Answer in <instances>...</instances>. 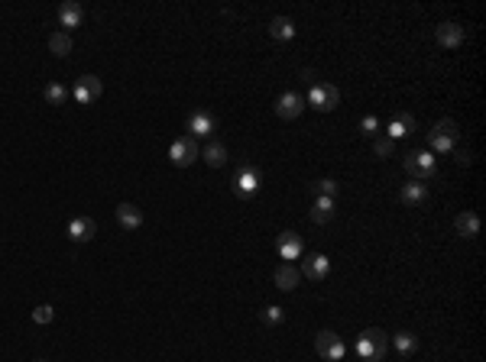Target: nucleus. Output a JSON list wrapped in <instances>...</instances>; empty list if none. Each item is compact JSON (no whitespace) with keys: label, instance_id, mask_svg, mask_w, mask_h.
<instances>
[{"label":"nucleus","instance_id":"nucleus-1","mask_svg":"<svg viewBox=\"0 0 486 362\" xmlns=\"http://www.w3.org/2000/svg\"><path fill=\"white\" fill-rule=\"evenodd\" d=\"M457 136L460 126L454 120H438L434 130H428V152L431 156H448L457 149Z\"/></svg>","mask_w":486,"mask_h":362},{"label":"nucleus","instance_id":"nucleus-2","mask_svg":"<svg viewBox=\"0 0 486 362\" xmlns=\"http://www.w3.org/2000/svg\"><path fill=\"white\" fill-rule=\"evenodd\" d=\"M386 346H389V336L379 327H370V330L356 336V356L363 362H379L386 356Z\"/></svg>","mask_w":486,"mask_h":362},{"label":"nucleus","instance_id":"nucleus-3","mask_svg":"<svg viewBox=\"0 0 486 362\" xmlns=\"http://www.w3.org/2000/svg\"><path fill=\"white\" fill-rule=\"evenodd\" d=\"M402 165H405V172H409L415 181H431V178H434V172H438V162H434V156H431L428 149L405 152Z\"/></svg>","mask_w":486,"mask_h":362},{"label":"nucleus","instance_id":"nucleus-4","mask_svg":"<svg viewBox=\"0 0 486 362\" xmlns=\"http://www.w3.org/2000/svg\"><path fill=\"white\" fill-rule=\"evenodd\" d=\"M305 101L311 104V110H321V113H331L340 104V91H337L334 84H327V81H315L311 84V91Z\"/></svg>","mask_w":486,"mask_h":362},{"label":"nucleus","instance_id":"nucleus-5","mask_svg":"<svg viewBox=\"0 0 486 362\" xmlns=\"http://www.w3.org/2000/svg\"><path fill=\"white\" fill-rule=\"evenodd\" d=\"M201 158V146H198V140H191V136H178L172 146H168V162L175 168H188L191 162H198Z\"/></svg>","mask_w":486,"mask_h":362},{"label":"nucleus","instance_id":"nucleus-6","mask_svg":"<svg viewBox=\"0 0 486 362\" xmlns=\"http://www.w3.org/2000/svg\"><path fill=\"white\" fill-rule=\"evenodd\" d=\"M260 185H262L260 168L250 165V162H243V165L237 168V175H234V191L240 197H253L256 191H260Z\"/></svg>","mask_w":486,"mask_h":362},{"label":"nucleus","instance_id":"nucleus-7","mask_svg":"<svg viewBox=\"0 0 486 362\" xmlns=\"http://www.w3.org/2000/svg\"><path fill=\"white\" fill-rule=\"evenodd\" d=\"M315 349H318V356H321V359H327V362H340V359H344V353H347L344 340H340L334 330H321V334L315 336Z\"/></svg>","mask_w":486,"mask_h":362},{"label":"nucleus","instance_id":"nucleus-8","mask_svg":"<svg viewBox=\"0 0 486 362\" xmlns=\"http://www.w3.org/2000/svg\"><path fill=\"white\" fill-rule=\"evenodd\" d=\"M72 94H75V101L81 104V107H91V104L104 94V84H101L97 74H81V78L75 81V91Z\"/></svg>","mask_w":486,"mask_h":362},{"label":"nucleus","instance_id":"nucleus-9","mask_svg":"<svg viewBox=\"0 0 486 362\" xmlns=\"http://www.w3.org/2000/svg\"><path fill=\"white\" fill-rule=\"evenodd\" d=\"M276 252L282 256V262H289L292 259H301V252H305V242H301V236L295 230H285L276 236Z\"/></svg>","mask_w":486,"mask_h":362},{"label":"nucleus","instance_id":"nucleus-10","mask_svg":"<svg viewBox=\"0 0 486 362\" xmlns=\"http://www.w3.org/2000/svg\"><path fill=\"white\" fill-rule=\"evenodd\" d=\"M299 275H305V279H311V281H324L327 275H331V259H327L324 252H311V256H305V262H301Z\"/></svg>","mask_w":486,"mask_h":362},{"label":"nucleus","instance_id":"nucleus-11","mask_svg":"<svg viewBox=\"0 0 486 362\" xmlns=\"http://www.w3.org/2000/svg\"><path fill=\"white\" fill-rule=\"evenodd\" d=\"M301 110H305V97H301V94H295V91L279 94V101H276V117L295 120V117H301Z\"/></svg>","mask_w":486,"mask_h":362},{"label":"nucleus","instance_id":"nucleus-12","mask_svg":"<svg viewBox=\"0 0 486 362\" xmlns=\"http://www.w3.org/2000/svg\"><path fill=\"white\" fill-rule=\"evenodd\" d=\"M81 19H84V10L75 0H65V3L58 7V26H62V33H68V36L81 26Z\"/></svg>","mask_w":486,"mask_h":362},{"label":"nucleus","instance_id":"nucleus-13","mask_svg":"<svg viewBox=\"0 0 486 362\" xmlns=\"http://www.w3.org/2000/svg\"><path fill=\"white\" fill-rule=\"evenodd\" d=\"M68 233V240L72 242H91L94 240V233H97V223L91 220V217H72L65 227Z\"/></svg>","mask_w":486,"mask_h":362},{"label":"nucleus","instance_id":"nucleus-14","mask_svg":"<svg viewBox=\"0 0 486 362\" xmlns=\"http://www.w3.org/2000/svg\"><path fill=\"white\" fill-rule=\"evenodd\" d=\"M434 39H438V46L444 49H457L464 42V26L454 23V19H444L438 29H434Z\"/></svg>","mask_w":486,"mask_h":362},{"label":"nucleus","instance_id":"nucleus-15","mask_svg":"<svg viewBox=\"0 0 486 362\" xmlns=\"http://www.w3.org/2000/svg\"><path fill=\"white\" fill-rule=\"evenodd\" d=\"M399 201H402L405 207H421L425 201H428V185L425 181H405L402 185V191H399Z\"/></svg>","mask_w":486,"mask_h":362},{"label":"nucleus","instance_id":"nucleus-16","mask_svg":"<svg viewBox=\"0 0 486 362\" xmlns=\"http://www.w3.org/2000/svg\"><path fill=\"white\" fill-rule=\"evenodd\" d=\"M214 133V117L207 110H195L191 117H188V136L191 140H198V136H211Z\"/></svg>","mask_w":486,"mask_h":362},{"label":"nucleus","instance_id":"nucleus-17","mask_svg":"<svg viewBox=\"0 0 486 362\" xmlns=\"http://www.w3.org/2000/svg\"><path fill=\"white\" fill-rule=\"evenodd\" d=\"M418 123H415V117L411 113H395L393 120H389V126H386V140H402V136H409L411 130H415Z\"/></svg>","mask_w":486,"mask_h":362},{"label":"nucleus","instance_id":"nucleus-18","mask_svg":"<svg viewBox=\"0 0 486 362\" xmlns=\"http://www.w3.org/2000/svg\"><path fill=\"white\" fill-rule=\"evenodd\" d=\"M454 230L464 236V240H477L480 236V217L473 211H460L457 220H454Z\"/></svg>","mask_w":486,"mask_h":362},{"label":"nucleus","instance_id":"nucleus-19","mask_svg":"<svg viewBox=\"0 0 486 362\" xmlns=\"http://www.w3.org/2000/svg\"><path fill=\"white\" fill-rule=\"evenodd\" d=\"M117 223H120L123 230H140L143 227V211L136 204H120L117 207Z\"/></svg>","mask_w":486,"mask_h":362},{"label":"nucleus","instance_id":"nucleus-20","mask_svg":"<svg viewBox=\"0 0 486 362\" xmlns=\"http://www.w3.org/2000/svg\"><path fill=\"white\" fill-rule=\"evenodd\" d=\"M311 223H331V217H334V197H315L311 201Z\"/></svg>","mask_w":486,"mask_h":362},{"label":"nucleus","instance_id":"nucleus-21","mask_svg":"<svg viewBox=\"0 0 486 362\" xmlns=\"http://www.w3.org/2000/svg\"><path fill=\"white\" fill-rule=\"evenodd\" d=\"M299 281H301L299 269L289 265V262H282L279 269H276V285H279L282 291H295V288H299Z\"/></svg>","mask_w":486,"mask_h":362},{"label":"nucleus","instance_id":"nucleus-22","mask_svg":"<svg viewBox=\"0 0 486 362\" xmlns=\"http://www.w3.org/2000/svg\"><path fill=\"white\" fill-rule=\"evenodd\" d=\"M269 36L279 39V42H289V39H295V23H292L289 17H272L269 19Z\"/></svg>","mask_w":486,"mask_h":362},{"label":"nucleus","instance_id":"nucleus-23","mask_svg":"<svg viewBox=\"0 0 486 362\" xmlns=\"http://www.w3.org/2000/svg\"><path fill=\"white\" fill-rule=\"evenodd\" d=\"M201 158H205L211 168L227 165V146H224V142H214V140H211L205 149H201Z\"/></svg>","mask_w":486,"mask_h":362},{"label":"nucleus","instance_id":"nucleus-24","mask_svg":"<svg viewBox=\"0 0 486 362\" xmlns=\"http://www.w3.org/2000/svg\"><path fill=\"white\" fill-rule=\"evenodd\" d=\"M393 346L399 356H411L418 349V336L411 334V330H399V334H393Z\"/></svg>","mask_w":486,"mask_h":362},{"label":"nucleus","instance_id":"nucleus-25","mask_svg":"<svg viewBox=\"0 0 486 362\" xmlns=\"http://www.w3.org/2000/svg\"><path fill=\"white\" fill-rule=\"evenodd\" d=\"M49 52H52V56H58V58L72 56V36H68V33H62V29H58V33H52V36H49Z\"/></svg>","mask_w":486,"mask_h":362},{"label":"nucleus","instance_id":"nucleus-26","mask_svg":"<svg viewBox=\"0 0 486 362\" xmlns=\"http://www.w3.org/2000/svg\"><path fill=\"white\" fill-rule=\"evenodd\" d=\"M46 101L52 104V107H58V104H65V97H68V91H65V84H58V81H49L46 84Z\"/></svg>","mask_w":486,"mask_h":362},{"label":"nucleus","instance_id":"nucleus-27","mask_svg":"<svg viewBox=\"0 0 486 362\" xmlns=\"http://www.w3.org/2000/svg\"><path fill=\"white\" fill-rule=\"evenodd\" d=\"M373 152H376V158H389V156L395 152V142H393V140H386V136H376Z\"/></svg>","mask_w":486,"mask_h":362},{"label":"nucleus","instance_id":"nucleus-28","mask_svg":"<svg viewBox=\"0 0 486 362\" xmlns=\"http://www.w3.org/2000/svg\"><path fill=\"white\" fill-rule=\"evenodd\" d=\"M262 324H269V327H279L282 324V320H285V311H282V307H276V304H272V307H266V311H262Z\"/></svg>","mask_w":486,"mask_h":362},{"label":"nucleus","instance_id":"nucleus-29","mask_svg":"<svg viewBox=\"0 0 486 362\" xmlns=\"http://www.w3.org/2000/svg\"><path fill=\"white\" fill-rule=\"evenodd\" d=\"M315 191H318L321 197H337V181L334 178H318V181H315Z\"/></svg>","mask_w":486,"mask_h":362},{"label":"nucleus","instance_id":"nucleus-30","mask_svg":"<svg viewBox=\"0 0 486 362\" xmlns=\"http://www.w3.org/2000/svg\"><path fill=\"white\" fill-rule=\"evenodd\" d=\"M33 320H36V324H52V320H56V311H52V304H39L36 311H33Z\"/></svg>","mask_w":486,"mask_h":362},{"label":"nucleus","instance_id":"nucleus-31","mask_svg":"<svg viewBox=\"0 0 486 362\" xmlns=\"http://www.w3.org/2000/svg\"><path fill=\"white\" fill-rule=\"evenodd\" d=\"M360 133H363V136H376V133H379V120H376V117H363V120H360Z\"/></svg>","mask_w":486,"mask_h":362},{"label":"nucleus","instance_id":"nucleus-32","mask_svg":"<svg viewBox=\"0 0 486 362\" xmlns=\"http://www.w3.org/2000/svg\"><path fill=\"white\" fill-rule=\"evenodd\" d=\"M473 162V156H470L467 149H457V165H470Z\"/></svg>","mask_w":486,"mask_h":362},{"label":"nucleus","instance_id":"nucleus-33","mask_svg":"<svg viewBox=\"0 0 486 362\" xmlns=\"http://www.w3.org/2000/svg\"><path fill=\"white\" fill-rule=\"evenodd\" d=\"M36 362H49V359H36Z\"/></svg>","mask_w":486,"mask_h":362}]
</instances>
